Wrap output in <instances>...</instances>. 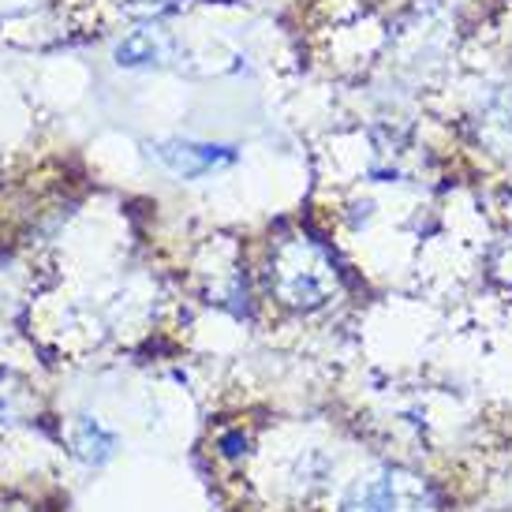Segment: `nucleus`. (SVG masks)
Masks as SVG:
<instances>
[{"instance_id": "nucleus-2", "label": "nucleus", "mask_w": 512, "mask_h": 512, "mask_svg": "<svg viewBox=\"0 0 512 512\" xmlns=\"http://www.w3.org/2000/svg\"><path fill=\"white\" fill-rule=\"evenodd\" d=\"M165 53H169V38L157 27H146V30H139V34H131L128 42L120 45V64L139 68V64H154V60L165 57Z\"/></svg>"}, {"instance_id": "nucleus-1", "label": "nucleus", "mask_w": 512, "mask_h": 512, "mask_svg": "<svg viewBox=\"0 0 512 512\" xmlns=\"http://www.w3.org/2000/svg\"><path fill=\"white\" fill-rule=\"evenodd\" d=\"M157 157H161V165L172 169L176 176H184V180H195V176H206V172L221 169L232 161V150L228 146H214V143H180V139H172V143H157Z\"/></svg>"}, {"instance_id": "nucleus-3", "label": "nucleus", "mask_w": 512, "mask_h": 512, "mask_svg": "<svg viewBox=\"0 0 512 512\" xmlns=\"http://www.w3.org/2000/svg\"><path fill=\"white\" fill-rule=\"evenodd\" d=\"M23 389H0V423H12L15 415H19V408H23Z\"/></svg>"}]
</instances>
